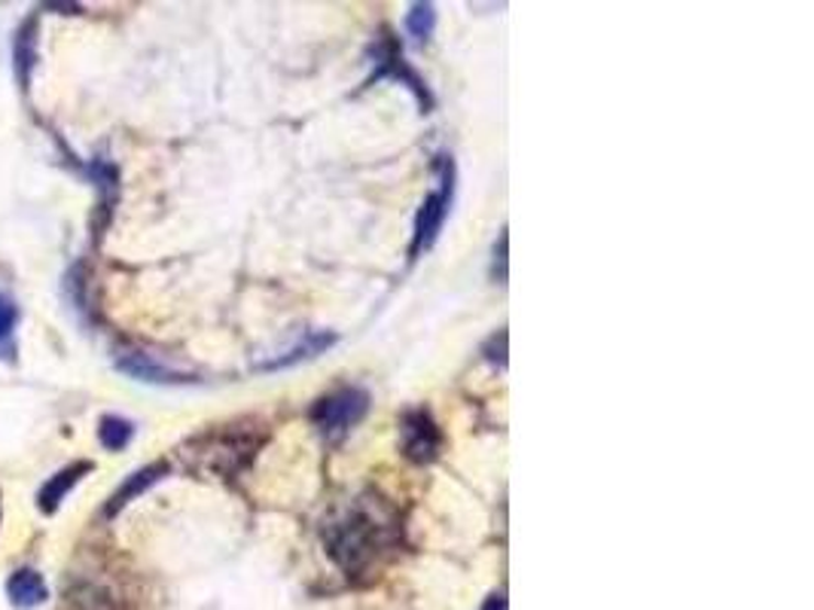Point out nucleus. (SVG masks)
I'll return each mask as SVG.
<instances>
[{"label": "nucleus", "mask_w": 814, "mask_h": 610, "mask_svg": "<svg viewBox=\"0 0 814 610\" xmlns=\"http://www.w3.org/2000/svg\"><path fill=\"white\" fill-rule=\"evenodd\" d=\"M482 610H506V598H503V596H491V601Z\"/></svg>", "instance_id": "obj_14"}, {"label": "nucleus", "mask_w": 814, "mask_h": 610, "mask_svg": "<svg viewBox=\"0 0 814 610\" xmlns=\"http://www.w3.org/2000/svg\"><path fill=\"white\" fill-rule=\"evenodd\" d=\"M135 436V424L129 419H120V415H104L98 421V440L108 452H123Z\"/></svg>", "instance_id": "obj_11"}, {"label": "nucleus", "mask_w": 814, "mask_h": 610, "mask_svg": "<svg viewBox=\"0 0 814 610\" xmlns=\"http://www.w3.org/2000/svg\"><path fill=\"white\" fill-rule=\"evenodd\" d=\"M165 474H168V464H165V462L147 464V467L135 470V474L125 479L123 486H120L116 491H113V495H110L108 507H104V515H108V519H113L116 513H123L125 507L135 501L137 495H144L147 488L156 486V483H159Z\"/></svg>", "instance_id": "obj_7"}, {"label": "nucleus", "mask_w": 814, "mask_h": 610, "mask_svg": "<svg viewBox=\"0 0 814 610\" xmlns=\"http://www.w3.org/2000/svg\"><path fill=\"white\" fill-rule=\"evenodd\" d=\"M403 452H406L409 462L415 464H431L443 448V434H439V424L431 419L427 409H412L403 415Z\"/></svg>", "instance_id": "obj_4"}, {"label": "nucleus", "mask_w": 814, "mask_h": 610, "mask_svg": "<svg viewBox=\"0 0 814 610\" xmlns=\"http://www.w3.org/2000/svg\"><path fill=\"white\" fill-rule=\"evenodd\" d=\"M439 171L443 180L419 208V218H415V239H412V257H419L421 251H431L443 232V223L448 218V208H451V192H455V165L451 156H439Z\"/></svg>", "instance_id": "obj_3"}, {"label": "nucleus", "mask_w": 814, "mask_h": 610, "mask_svg": "<svg viewBox=\"0 0 814 610\" xmlns=\"http://www.w3.org/2000/svg\"><path fill=\"white\" fill-rule=\"evenodd\" d=\"M7 598H10V605L15 610H34L46 605V598H49V586L43 580L37 570L22 568L15 570L13 577L7 580Z\"/></svg>", "instance_id": "obj_8"}, {"label": "nucleus", "mask_w": 814, "mask_h": 610, "mask_svg": "<svg viewBox=\"0 0 814 610\" xmlns=\"http://www.w3.org/2000/svg\"><path fill=\"white\" fill-rule=\"evenodd\" d=\"M34 62H37V19H27V25H22L15 37V77L22 82V89H27L31 82Z\"/></svg>", "instance_id": "obj_10"}, {"label": "nucleus", "mask_w": 814, "mask_h": 610, "mask_svg": "<svg viewBox=\"0 0 814 610\" xmlns=\"http://www.w3.org/2000/svg\"><path fill=\"white\" fill-rule=\"evenodd\" d=\"M15 321H19V309H15V302L10 297H3V293H0V352H3V348H10Z\"/></svg>", "instance_id": "obj_13"}, {"label": "nucleus", "mask_w": 814, "mask_h": 610, "mask_svg": "<svg viewBox=\"0 0 814 610\" xmlns=\"http://www.w3.org/2000/svg\"><path fill=\"white\" fill-rule=\"evenodd\" d=\"M116 366L123 369L125 376H132L137 381H149V385H183V381H192V376H183L177 369L156 364L149 354H123L116 361Z\"/></svg>", "instance_id": "obj_9"}, {"label": "nucleus", "mask_w": 814, "mask_h": 610, "mask_svg": "<svg viewBox=\"0 0 814 610\" xmlns=\"http://www.w3.org/2000/svg\"><path fill=\"white\" fill-rule=\"evenodd\" d=\"M406 27L415 41H427L436 27L434 3H412V10H409V15H406Z\"/></svg>", "instance_id": "obj_12"}, {"label": "nucleus", "mask_w": 814, "mask_h": 610, "mask_svg": "<svg viewBox=\"0 0 814 610\" xmlns=\"http://www.w3.org/2000/svg\"><path fill=\"white\" fill-rule=\"evenodd\" d=\"M369 412V393L357 385L339 388V391L321 397L312 409V424L317 428V434L330 440V443H339L342 436L352 434V428H357L360 421L367 419Z\"/></svg>", "instance_id": "obj_2"}, {"label": "nucleus", "mask_w": 814, "mask_h": 610, "mask_svg": "<svg viewBox=\"0 0 814 610\" xmlns=\"http://www.w3.org/2000/svg\"><path fill=\"white\" fill-rule=\"evenodd\" d=\"M339 342L336 333H326V330H314V333H305L302 340L293 345V348H287L285 354H278L275 361L269 364H259V373H278V369H290V366L305 364V361H314L317 354H324L326 348H333Z\"/></svg>", "instance_id": "obj_5"}, {"label": "nucleus", "mask_w": 814, "mask_h": 610, "mask_svg": "<svg viewBox=\"0 0 814 610\" xmlns=\"http://www.w3.org/2000/svg\"><path fill=\"white\" fill-rule=\"evenodd\" d=\"M400 541V522L394 510L379 498H360L348 507V513L326 525L324 543L330 558L342 568L348 580H357L391 556Z\"/></svg>", "instance_id": "obj_1"}, {"label": "nucleus", "mask_w": 814, "mask_h": 610, "mask_svg": "<svg viewBox=\"0 0 814 610\" xmlns=\"http://www.w3.org/2000/svg\"><path fill=\"white\" fill-rule=\"evenodd\" d=\"M86 474H92V462L68 464V467H62L55 476H49V479L43 483L41 491H37V510H41L43 515H53L55 510L62 507V501H65V495H68L70 488L77 486Z\"/></svg>", "instance_id": "obj_6"}]
</instances>
